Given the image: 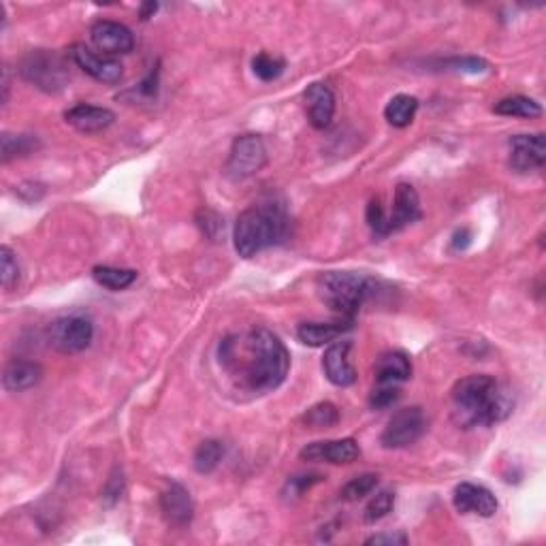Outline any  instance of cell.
<instances>
[{
  "label": "cell",
  "instance_id": "cell-28",
  "mask_svg": "<svg viewBox=\"0 0 546 546\" xmlns=\"http://www.w3.org/2000/svg\"><path fill=\"white\" fill-rule=\"evenodd\" d=\"M284 68H287V62L282 58L265 54V51L254 56L252 60V71L260 81H276L284 73Z\"/></svg>",
  "mask_w": 546,
  "mask_h": 546
},
{
  "label": "cell",
  "instance_id": "cell-35",
  "mask_svg": "<svg viewBox=\"0 0 546 546\" xmlns=\"http://www.w3.org/2000/svg\"><path fill=\"white\" fill-rule=\"evenodd\" d=\"M444 67L449 68V71L469 75L485 73L487 68H489V65H487L485 60H480V58H450V60H444Z\"/></svg>",
  "mask_w": 546,
  "mask_h": 546
},
{
  "label": "cell",
  "instance_id": "cell-11",
  "mask_svg": "<svg viewBox=\"0 0 546 546\" xmlns=\"http://www.w3.org/2000/svg\"><path fill=\"white\" fill-rule=\"evenodd\" d=\"M90 39L95 48L103 51V56L107 58L131 54L132 48H135V37H132L131 28L112 20H98L90 28Z\"/></svg>",
  "mask_w": 546,
  "mask_h": 546
},
{
  "label": "cell",
  "instance_id": "cell-5",
  "mask_svg": "<svg viewBox=\"0 0 546 546\" xmlns=\"http://www.w3.org/2000/svg\"><path fill=\"white\" fill-rule=\"evenodd\" d=\"M20 75L34 88L48 92V95H58L65 90L71 79L65 58L50 50H34L22 58Z\"/></svg>",
  "mask_w": 546,
  "mask_h": 546
},
{
  "label": "cell",
  "instance_id": "cell-17",
  "mask_svg": "<svg viewBox=\"0 0 546 546\" xmlns=\"http://www.w3.org/2000/svg\"><path fill=\"white\" fill-rule=\"evenodd\" d=\"M421 199H418L416 188L412 184H397L393 199V214L388 216V233L404 229L416 220H421Z\"/></svg>",
  "mask_w": 546,
  "mask_h": 546
},
{
  "label": "cell",
  "instance_id": "cell-22",
  "mask_svg": "<svg viewBox=\"0 0 546 546\" xmlns=\"http://www.w3.org/2000/svg\"><path fill=\"white\" fill-rule=\"evenodd\" d=\"M418 112V98L410 95H397L387 103L385 107V120L395 129H405L414 122V115Z\"/></svg>",
  "mask_w": 546,
  "mask_h": 546
},
{
  "label": "cell",
  "instance_id": "cell-7",
  "mask_svg": "<svg viewBox=\"0 0 546 546\" xmlns=\"http://www.w3.org/2000/svg\"><path fill=\"white\" fill-rule=\"evenodd\" d=\"M92 338H95V327L84 316H62L48 329L50 346L62 354L84 352L92 344Z\"/></svg>",
  "mask_w": 546,
  "mask_h": 546
},
{
  "label": "cell",
  "instance_id": "cell-38",
  "mask_svg": "<svg viewBox=\"0 0 546 546\" xmlns=\"http://www.w3.org/2000/svg\"><path fill=\"white\" fill-rule=\"evenodd\" d=\"M365 544H388V546H395V544H408V536L402 532H388V533H376V536H371L365 540Z\"/></svg>",
  "mask_w": 546,
  "mask_h": 546
},
{
  "label": "cell",
  "instance_id": "cell-25",
  "mask_svg": "<svg viewBox=\"0 0 546 546\" xmlns=\"http://www.w3.org/2000/svg\"><path fill=\"white\" fill-rule=\"evenodd\" d=\"M223 442H218V440H205V442H201L199 449L195 450L193 466L199 474H212L214 469L220 466V461H223Z\"/></svg>",
  "mask_w": 546,
  "mask_h": 546
},
{
  "label": "cell",
  "instance_id": "cell-41",
  "mask_svg": "<svg viewBox=\"0 0 546 546\" xmlns=\"http://www.w3.org/2000/svg\"><path fill=\"white\" fill-rule=\"evenodd\" d=\"M9 98V71L5 68L3 71V103H7Z\"/></svg>",
  "mask_w": 546,
  "mask_h": 546
},
{
  "label": "cell",
  "instance_id": "cell-21",
  "mask_svg": "<svg viewBox=\"0 0 546 546\" xmlns=\"http://www.w3.org/2000/svg\"><path fill=\"white\" fill-rule=\"evenodd\" d=\"M348 329L350 324L341 323H304L297 327V340L310 348H321L333 344Z\"/></svg>",
  "mask_w": 546,
  "mask_h": 546
},
{
  "label": "cell",
  "instance_id": "cell-10",
  "mask_svg": "<svg viewBox=\"0 0 546 546\" xmlns=\"http://www.w3.org/2000/svg\"><path fill=\"white\" fill-rule=\"evenodd\" d=\"M510 167L516 173L540 171L546 162V139L542 132L538 135H514L508 141Z\"/></svg>",
  "mask_w": 546,
  "mask_h": 546
},
{
  "label": "cell",
  "instance_id": "cell-36",
  "mask_svg": "<svg viewBox=\"0 0 546 546\" xmlns=\"http://www.w3.org/2000/svg\"><path fill=\"white\" fill-rule=\"evenodd\" d=\"M122 491H124V476L118 468H115V472L109 476L107 485H105L103 489V499L107 502V506H114L115 502L122 497Z\"/></svg>",
  "mask_w": 546,
  "mask_h": 546
},
{
  "label": "cell",
  "instance_id": "cell-27",
  "mask_svg": "<svg viewBox=\"0 0 546 546\" xmlns=\"http://www.w3.org/2000/svg\"><path fill=\"white\" fill-rule=\"evenodd\" d=\"M304 423L312 429H331L340 423V410L331 402H321L305 412Z\"/></svg>",
  "mask_w": 546,
  "mask_h": 546
},
{
  "label": "cell",
  "instance_id": "cell-30",
  "mask_svg": "<svg viewBox=\"0 0 546 546\" xmlns=\"http://www.w3.org/2000/svg\"><path fill=\"white\" fill-rule=\"evenodd\" d=\"M20 263H17V257L14 254V250L3 246L0 248V280H3V288L11 290L20 282Z\"/></svg>",
  "mask_w": 546,
  "mask_h": 546
},
{
  "label": "cell",
  "instance_id": "cell-34",
  "mask_svg": "<svg viewBox=\"0 0 546 546\" xmlns=\"http://www.w3.org/2000/svg\"><path fill=\"white\" fill-rule=\"evenodd\" d=\"M368 224L369 229L374 231L376 235L385 237L388 235V216L385 214V207L380 205V199H371L369 205H368Z\"/></svg>",
  "mask_w": 546,
  "mask_h": 546
},
{
  "label": "cell",
  "instance_id": "cell-6",
  "mask_svg": "<svg viewBox=\"0 0 546 546\" xmlns=\"http://www.w3.org/2000/svg\"><path fill=\"white\" fill-rule=\"evenodd\" d=\"M267 160H269V154H267L263 137H237L229 152V160H226V177L233 179V182H243V179H250L263 171Z\"/></svg>",
  "mask_w": 546,
  "mask_h": 546
},
{
  "label": "cell",
  "instance_id": "cell-33",
  "mask_svg": "<svg viewBox=\"0 0 546 546\" xmlns=\"http://www.w3.org/2000/svg\"><path fill=\"white\" fill-rule=\"evenodd\" d=\"M399 387L393 385H378L374 391L369 395V405L374 410H385L391 408V405L399 399Z\"/></svg>",
  "mask_w": 546,
  "mask_h": 546
},
{
  "label": "cell",
  "instance_id": "cell-15",
  "mask_svg": "<svg viewBox=\"0 0 546 546\" xmlns=\"http://www.w3.org/2000/svg\"><path fill=\"white\" fill-rule=\"evenodd\" d=\"M352 344L348 340L344 341H333V344L327 346L323 357V371L327 376V380L335 387H352L357 382V369L348 359V352H350Z\"/></svg>",
  "mask_w": 546,
  "mask_h": 546
},
{
  "label": "cell",
  "instance_id": "cell-23",
  "mask_svg": "<svg viewBox=\"0 0 546 546\" xmlns=\"http://www.w3.org/2000/svg\"><path fill=\"white\" fill-rule=\"evenodd\" d=\"M493 112L497 115H506V118H540L542 115V107H540V103L533 101L530 96H523V95H514V96H506L502 98V101L496 103V107H493Z\"/></svg>",
  "mask_w": 546,
  "mask_h": 546
},
{
  "label": "cell",
  "instance_id": "cell-14",
  "mask_svg": "<svg viewBox=\"0 0 546 546\" xmlns=\"http://www.w3.org/2000/svg\"><path fill=\"white\" fill-rule=\"evenodd\" d=\"M160 513L171 527H177V530L188 527L195 516V504L188 489L179 485V482H171L160 493Z\"/></svg>",
  "mask_w": 546,
  "mask_h": 546
},
{
  "label": "cell",
  "instance_id": "cell-3",
  "mask_svg": "<svg viewBox=\"0 0 546 546\" xmlns=\"http://www.w3.org/2000/svg\"><path fill=\"white\" fill-rule=\"evenodd\" d=\"M287 233V209L278 203H260L240 214L233 229V243L240 257L252 259L263 250L280 243Z\"/></svg>",
  "mask_w": 546,
  "mask_h": 546
},
{
  "label": "cell",
  "instance_id": "cell-18",
  "mask_svg": "<svg viewBox=\"0 0 546 546\" xmlns=\"http://www.w3.org/2000/svg\"><path fill=\"white\" fill-rule=\"evenodd\" d=\"M65 120L68 126H73L75 131L86 132V135H95V132H101L105 129L114 124L115 115L114 112L105 107H96V105H75V107L67 109L65 112Z\"/></svg>",
  "mask_w": 546,
  "mask_h": 546
},
{
  "label": "cell",
  "instance_id": "cell-16",
  "mask_svg": "<svg viewBox=\"0 0 546 546\" xmlns=\"http://www.w3.org/2000/svg\"><path fill=\"white\" fill-rule=\"evenodd\" d=\"M304 101H305L307 120H310L314 129L316 131L329 129L335 115L333 90H331L327 84H323V81H314V84L307 86V90L304 92Z\"/></svg>",
  "mask_w": 546,
  "mask_h": 546
},
{
  "label": "cell",
  "instance_id": "cell-26",
  "mask_svg": "<svg viewBox=\"0 0 546 546\" xmlns=\"http://www.w3.org/2000/svg\"><path fill=\"white\" fill-rule=\"evenodd\" d=\"M39 145V139L32 135H11V132H3V162L37 152Z\"/></svg>",
  "mask_w": 546,
  "mask_h": 546
},
{
  "label": "cell",
  "instance_id": "cell-39",
  "mask_svg": "<svg viewBox=\"0 0 546 546\" xmlns=\"http://www.w3.org/2000/svg\"><path fill=\"white\" fill-rule=\"evenodd\" d=\"M469 243H472V233H469V229H459L457 233L452 235L450 248L455 250V252H463V250L469 248Z\"/></svg>",
  "mask_w": 546,
  "mask_h": 546
},
{
  "label": "cell",
  "instance_id": "cell-4",
  "mask_svg": "<svg viewBox=\"0 0 546 546\" xmlns=\"http://www.w3.org/2000/svg\"><path fill=\"white\" fill-rule=\"evenodd\" d=\"M316 290L329 310L352 318L369 299L380 293V282L365 273L324 271L318 276Z\"/></svg>",
  "mask_w": 546,
  "mask_h": 546
},
{
  "label": "cell",
  "instance_id": "cell-29",
  "mask_svg": "<svg viewBox=\"0 0 546 546\" xmlns=\"http://www.w3.org/2000/svg\"><path fill=\"white\" fill-rule=\"evenodd\" d=\"M376 487H378L376 474H361L341 487V497H344L346 502H357V499H363L365 496H369Z\"/></svg>",
  "mask_w": 546,
  "mask_h": 546
},
{
  "label": "cell",
  "instance_id": "cell-8",
  "mask_svg": "<svg viewBox=\"0 0 546 546\" xmlns=\"http://www.w3.org/2000/svg\"><path fill=\"white\" fill-rule=\"evenodd\" d=\"M427 421L421 408H404L397 410L388 418L385 432L380 435V442L385 449H405L421 440L425 433Z\"/></svg>",
  "mask_w": 546,
  "mask_h": 546
},
{
  "label": "cell",
  "instance_id": "cell-31",
  "mask_svg": "<svg viewBox=\"0 0 546 546\" xmlns=\"http://www.w3.org/2000/svg\"><path fill=\"white\" fill-rule=\"evenodd\" d=\"M393 506H395V493L393 491L376 493V496L371 497V502L368 504V508H365L363 519H365V523L382 521L388 513H391Z\"/></svg>",
  "mask_w": 546,
  "mask_h": 546
},
{
  "label": "cell",
  "instance_id": "cell-13",
  "mask_svg": "<svg viewBox=\"0 0 546 546\" xmlns=\"http://www.w3.org/2000/svg\"><path fill=\"white\" fill-rule=\"evenodd\" d=\"M452 504L461 514H478L489 519L497 513L499 504L493 493L482 485H474V482H461L455 487L452 493Z\"/></svg>",
  "mask_w": 546,
  "mask_h": 546
},
{
  "label": "cell",
  "instance_id": "cell-1",
  "mask_svg": "<svg viewBox=\"0 0 546 546\" xmlns=\"http://www.w3.org/2000/svg\"><path fill=\"white\" fill-rule=\"evenodd\" d=\"M220 363L248 391L269 393L287 380L290 354L276 333L265 327L250 329L246 335H233L220 344Z\"/></svg>",
  "mask_w": 546,
  "mask_h": 546
},
{
  "label": "cell",
  "instance_id": "cell-20",
  "mask_svg": "<svg viewBox=\"0 0 546 546\" xmlns=\"http://www.w3.org/2000/svg\"><path fill=\"white\" fill-rule=\"evenodd\" d=\"M41 378H43V369H41L39 363L24 361V359H14L3 371V387L7 388L9 393H22L37 387Z\"/></svg>",
  "mask_w": 546,
  "mask_h": 546
},
{
  "label": "cell",
  "instance_id": "cell-12",
  "mask_svg": "<svg viewBox=\"0 0 546 546\" xmlns=\"http://www.w3.org/2000/svg\"><path fill=\"white\" fill-rule=\"evenodd\" d=\"M301 459L304 461H327L333 466H346V463H354L361 457V449H359L357 440L341 438V440H329V442H312L305 449H301Z\"/></svg>",
  "mask_w": 546,
  "mask_h": 546
},
{
  "label": "cell",
  "instance_id": "cell-32",
  "mask_svg": "<svg viewBox=\"0 0 546 546\" xmlns=\"http://www.w3.org/2000/svg\"><path fill=\"white\" fill-rule=\"evenodd\" d=\"M196 224L201 226L203 235H207L209 240L216 241L220 233H224V220L218 216V214H214L212 209H201L199 214H196Z\"/></svg>",
  "mask_w": 546,
  "mask_h": 546
},
{
  "label": "cell",
  "instance_id": "cell-37",
  "mask_svg": "<svg viewBox=\"0 0 546 546\" xmlns=\"http://www.w3.org/2000/svg\"><path fill=\"white\" fill-rule=\"evenodd\" d=\"M323 476L321 474H304V476H293L287 482V493H290V496L299 497L301 493H305L307 489H310L312 485H316V482H321ZM288 496V497H290Z\"/></svg>",
  "mask_w": 546,
  "mask_h": 546
},
{
  "label": "cell",
  "instance_id": "cell-40",
  "mask_svg": "<svg viewBox=\"0 0 546 546\" xmlns=\"http://www.w3.org/2000/svg\"><path fill=\"white\" fill-rule=\"evenodd\" d=\"M156 9H159V5L156 3H145L139 15H141V20H148V17H152L156 14Z\"/></svg>",
  "mask_w": 546,
  "mask_h": 546
},
{
  "label": "cell",
  "instance_id": "cell-9",
  "mask_svg": "<svg viewBox=\"0 0 546 546\" xmlns=\"http://www.w3.org/2000/svg\"><path fill=\"white\" fill-rule=\"evenodd\" d=\"M68 56H71V60L77 65L81 71L86 75H90L92 79L101 81V84L114 86L120 84L122 81V65L118 60H114V58H107L103 54H96L95 50L86 48V45H73L71 50H68Z\"/></svg>",
  "mask_w": 546,
  "mask_h": 546
},
{
  "label": "cell",
  "instance_id": "cell-2",
  "mask_svg": "<svg viewBox=\"0 0 546 546\" xmlns=\"http://www.w3.org/2000/svg\"><path fill=\"white\" fill-rule=\"evenodd\" d=\"M450 397L452 416L463 429L496 425L508 418L514 408V399L508 388L487 374H474L459 380Z\"/></svg>",
  "mask_w": 546,
  "mask_h": 546
},
{
  "label": "cell",
  "instance_id": "cell-24",
  "mask_svg": "<svg viewBox=\"0 0 546 546\" xmlns=\"http://www.w3.org/2000/svg\"><path fill=\"white\" fill-rule=\"evenodd\" d=\"M92 278H95L96 284H101L103 288L124 290L137 280V271L120 269V267H109V265H98L92 269Z\"/></svg>",
  "mask_w": 546,
  "mask_h": 546
},
{
  "label": "cell",
  "instance_id": "cell-19",
  "mask_svg": "<svg viewBox=\"0 0 546 546\" xmlns=\"http://www.w3.org/2000/svg\"><path fill=\"white\" fill-rule=\"evenodd\" d=\"M374 374H376L378 385L399 387L402 382H405L412 376V363H410L408 354H404L399 350L380 354V359L376 361Z\"/></svg>",
  "mask_w": 546,
  "mask_h": 546
}]
</instances>
